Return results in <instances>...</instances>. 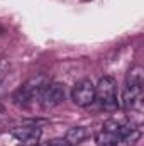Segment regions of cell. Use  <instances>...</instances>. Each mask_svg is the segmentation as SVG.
<instances>
[{
    "mask_svg": "<svg viewBox=\"0 0 144 146\" xmlns=\"http://www.w3.org/2000/svg\"><path fill=\"white\" fill-rule=\"evenodd\" d=\"M49 83L46 75H36L32 78H29L27 82H24L12 95V100L15 106L19 107H29L34 100L39 99L42 88Z\"/></svg>",
    "mask_w": 144,
    "mask_h": 146,
    "instance_id": "1",
    "label": "cell"
},
{
    "mask_svg": "<svg viewBox=\"0 0 144 146\" xmlns=\"http://www.w3.org/2000/svg\"><path fill=\"white\" fill-rule=\"evenodd\" d=\"M95 100L107 112L117 110L119 100H117V82H115V78H112V76L100 78L98 85H95Z\"/></svg>",
    "mask_w": 144,
    "mask_h": 146,
    "instance_id": "2",
    "label": "cell"
},
{
    "mask_svg": "<svg viewBox=\"0 0 144 146\" xmlns=\"http://www.w3.org/2000/svg\"><path fill=\"white\" fill-rule=\"evenodd\" d=\"M65 95H66V92H65V85L63 83L49 82L42 88V92L39 95V104H41V107L44 110L54 109V107H58L65 100Z\"/></svg>",
    "mask_w": 144,
    "mask_h": 146,
    "instance_id": "3",
    "label": "cell"
},
{
    "mask_svg": "<svg viewBox=\"0 0 144 146\" xmlns=\"http://www.w3.org/2000/svg\"><path fill=\"white\" fill-rule=\"evenodd\" d=\"M73 102L80 107H90L95 102V85L90 78H83L75 83L71 90Z\"/></svg>",
    "mask_w": 144,
    "mask_h": 146,
    "instance_id": "4",
    "label": "cell"
},
{
    "mask_svg": "<svg viewBox=\"0 0 144 146\" xmlns=\"http://www.w3.org/2000/svg\"><path fill=\"white\" fill-rule=\"evenodd\" d=\"M124 126L117 121V119H108L104 122L98 136H97V143L98 146H117L120 136H122Z\"/></svg>",
    "mask_w": 144,
    "mask_h": 146,
    "instance_id": "5",
    "label": "cell"
},
{
    "mask_svg": "<svg viewBox=\"0 0 144 146\" xmlns=\"http://www.w3.org/2000/svg\"><path fill=\"white\" fill-rule=\"evenodd\" d=\"M41 134L42 131L37 126H20L12 129V136L22 145H37L41 139Z\"/></svg>",
    "mask_w": 144,
    "mask_h": 146,
    "instance_id": "6",
    "label": "cell"
},
{
    "mask_svg": "<svg viewBox=\"0 0 144 146\" xmlns=\"http://www.w3.org/2000/svg\"><path fill=\"white\" fill-rule=\"evenodd\" d=\"M90 136V129L85 127V126H75V127H70L66 136H65V141L68 146H75L83 143L87 138Z\"/></svg>",
    "mask_w": 144,
    "mask_h": 146,
    "instance_id": "7",
    "label": "cell"
},
{
    "mask_svg": "<svg viewBox=\"0 0 144 146\" xmlns=\"http://www.w3.org/2000/svg\"><path fill=\"white\" fill-rule=\"evenodd\" d=\"M39 146H68V145H66L65 139H51V141H46V143H42Z\"/></svg>",
    "mask_w": 144,
    "mask_h": 146,
    "instance_id": "8",
    "label": "cell"
}]
</instances>
